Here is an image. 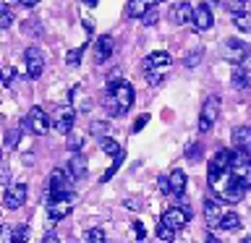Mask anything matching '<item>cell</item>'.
Listing matches in <instances>:
<instances>
[{
    "label": "cell",
    "instance_id": "cell-1",
    "mask_svg": "<svg viewBox=\"0 0 251 243\" xmlns=\"http://www.w3.org/2000/svg\"><path fill=\"white\" fill-rule=\"evenodd\" d=\"M251 186V157L235 149L227 168H209V188L223 201H241Z\"/></svg>",
    "mask_w": 251,
    "mask_h": 243
},
{
    "label": "cell",
    "instance_id": "cell-2",
    "mask_svg": "<svg viewBox=\"0 0 251 243\" xmlns=\"http://www.w3.org/2000/svg\"><path fill=\"white\" fill-rule=\"evenodd\" d=\"M102 105L110 115H121L126 113L131 105H133V86L128 81H118V84H110L107 86V94L102 99Z\"/></svg>",
    "mask_w": 251,
    "mask_h": 243
},
{
    "label": "cell",
    "instance_id": "cell-3",
    "mask_svg": "<svg viewBox=\"0 0 251 243\" xmlns=\"http://www.w3.org/2000/svg\"><path fill=\"white\" fill-rule=\"evenodd\" d=\"M71 172H63L60 168H55L47 178V201L55 199H74V186H71Z\"/></svg>",
    "mask_w": 251,
    "mask_h": 243
},
{
    "label": "cell",
    "instance_id": "cell-4",
    "mask_svg": "<svg viewBox=\"0 0 251 243\" xmlns=\"http://www.w3.org/2000/svg\"><path fill=\"white\" fill-rule=\"evenodd\" d=\"M249 55H251V47L243 42V39L230 37V39H225V42H223V58L227 63H233V66L241 68V63H246Z\"/></svg>",
    "mask_w": 251,
    "mask_h": 243
},
{
    "label": "cell",
    "instance_id": "cell-5",
    "mask_svg": "<svg viewBox=\"0 0 251 243\" xmlns=\"http://www.w3.org/2000/svg\"><path fill=\"white\" fill-rule=\"evenodd\" d=\"M24 128L29 133H34V136H45L47 131H50V118L42 107H31L26 118H24Z\"/></svg>",
    "mask_w": 251,
    "mask_h": 243
},
{
    "label": "cell",
    "instance_id": "cell-6",
    "mask_svg": "<svg viewBox=\"0 0 251 243\" xmlns=\"http://www.w3.org/2000/svg\"><path fill=\"white\" fill-rule=\"evenodd\" d=\"M220 118V97H207V102L201 105V115H199V133H207Z\"/></svg>",
    "mask_w": 251,
    "mask_h": 243
},
{
    "label": "cell",
    "instance_id": "cell-7",
    "mask_svg": "<svg viewBox=\"0 0 251 243\" xmlns=\"http://www.w3.org/2000/svg\"><path fill=\"white\" fill-rule=\"evenodd\" d=\"M188 219H191V207H170L162 212V225L173 227V230H180V227L188 225Z\"/></svg>",
    "mask_w": 251,
    "mask_h": 243
},
{
    "label": "cell",
    "instance_id": "cell-8",
    "mask_svg": "<svg viewBox=\"0 0 251 243\" xmlns=\"http://www.w3.org/2000/svg\"><path fill=\"white\" fill-rule=\"evenodd\" d=\"M26 196H29V188L26 183H11L5 188V194H3V204H5V209H19L24 201H26Z\"/></svg>",
    "mask_w": 251,
    "mask_h": 243
},
{
    "label": "cell",
    "instance_id": "cell-9",
    "mask_svg": "<svg viewBox=\"0 0 251 243\" xmlns=\"http://www.w3.org/2000/svg\"><path fill=\"white\" fill-rule=\"evenodd\" d=\"M24 58H26V71L31 78H39L45 71V52L39 50V47H29L26 52H24Z\"/></svg>",
    "mask_w": 251,
    "mask_h": 243
},
{
    "label": "cell",
    "instance_id": "cell-10",
    "mask_svg": "<svg viewBox=\"0 0 251 243\" xmlns=\"http://www.w3.org/2000/svg\"><path fill=\"white\" fill-rule=\"evenodd\" d=\"M194 13H196V8H191V3H188V0H180V3L173 5L170 21H173V24H188V21L194 24Z\"/></svg>",
    "mask_w": 251,
    "mask_h": 243
},
{
    "label": "cell",
    "instance_id": "cell-11",
    "mask_svg": "<svg viewBox=\"0 0 251 243\" xmlns=\"http://www.w3.org/2000/svg\"><path fill=\"white\" fill-rule=\"evenodd\" d=\"M233 146L238 149V152L251 157V125H238V128H233Z\"/></svg>",
    "mask_w": 251,
    "mask_h": 243
},
{
    "label": "cell",
    "instance_id": "cell-12",
    "mask_svg": "<svg viewBox=\"0 0 251 243\" xmlns=\"http://www.w3.org/2000/svg\"><path fill=\"white\" fill-rule=\"evenodd\" d=\"M71 215V199H55V201H47V217L50 222H60L63 217Z\"/></svg>",
    "mask_w": 251,
    "mask_h": 243
},
{
    "label": "cell",
    "instance_id": "cell-13",
    "mask_svg": "<svg viewBox=\"0 0 251 243\" xmlns=\"http://www.w3.org/2000/svg\"><path fill=\"white\" fill-rule=\"evenodd\" d=\"M170 52H165V50H157L152 55H147L144 63H141V68H144V73L147 71H157V68H165V66H170Z\"/></svg>",
    "mask_w": 251,
    "mask_h": 243
},
{
    "label": "cell",
    "instance_id": "cell-14",
    "mask_svg": "<svg viewBox=\"0 0 251 243\" xmlns=\"http://www.w3.org/2000/svg\"><path fill=\"white\" fill-rule=\"evenodd\" d=\"M113 50H115V39L110 37V34L100 37L97 45H94V60H97V63H105L110 55H113Z\"/></svg>",
    "mask_w": 251,
    "mask_h": 243
},
{
    "label": "cell",
    "instance_id": "cell-15",
    "mask_svg": "<svg viewBox=\"0 0 251 243\" xmlns=\"http://www.w3.org/2000/svg\"><path fill=\"white\" fill-rule=\"evenodd\" d=\"M204 217H207V227H220L225 212L220 209V204L215 199H207V204H204Z\"/></svg>",
    "mask_w": 251,
    "mask_h": 243
},
{
    "label": "cell",
    "instance_id": "cell-16",
    "mask_svg": "<svg viewBox=\"0 0 251 243\" xmlns=\"http://www.w3.org/2000/svg\"><path fill=\"white\" fill-rule=\"evenodd\" d=\"M212 24H215V16H212V8L209 5H199L194 13V26L199 31H207L212 29Z\"/></svg>",
    "mask_w": 251,
    "mask_h": 243
},
{
    "label": "cell",
    "instance_id": "cell-17",
    "mask_svg": "<svg viewBox=\"0 0 251 243\" xmlns=\"http://www.w3.org/2000/svg\"><path fill=\"white\" fill-rule=\"evenodd\" d=\"M74 118H76V113H74V107H63L60 113H58V118H55V128H58V133H71V128H74Z\"/></svg>",
    "mask_w": 251,
    "mask_h": 243
},
{
    "label": "cell",
    "instance_id": "cell-18",
    "mask_svg": "<svg viewBox=\"0 0 251 243\" xmlns=\"http://www.w3.org/2000/svg\"><path fill=\"white\" fill-rule=\"evenodd\" d=\"M68 172H71V178L74 180H81L86 175V157L84 154H74L68 160Z\"/></svg>",
    "mask_w": 251,
    "mask_h": 243
},
{
    "label": "cell",
    "instance_id": "cell-19",
    "mask_svg": "<svg viewBox=\"0 0 251 243\" xmlns=\"http://www.w3.org/2000/svg\"><path fill=\"white\" fill-rule=\"evenodd\" d=\"M168 178H170L173 196H183V194H186V172H183V170H173Z\"/></svg>",
    "mask_w": 251,
    "mask_h": 243
},
{
    "label": "cell",
    "instance_id": "cell-20",
    "mask_svg": "<svg viewBox=\"0 0 251 243\" xmlns=\"http://www.w3.org/2000/svg\"><path fill=\"white\" fill-rule=\"evenodd\" d=\"M220 230H225V233H235V230H241V217L235 215V212H225L223 222H220Z\"/></svg>",
    "mask_w": 251,
    "mask_h": 243
},
{
    "label": "cell",
    "instance_id": "cell-21",
    "mask_svg": "<svg viewBox=\"0 0 251 243\" xmlns=\"http://www.w3.org/2000/svg\"><path fill=\"white\" fill-rule=\"evenodd\" d=\"M100 149H102V152H105V154H110V157H121V154H123L121 144H118L115 139H110V136L100 139Z\"/></svg>",
    "mask_w": 251,
    "mask_h": 243
},
{
    "label": "cell",
    "instance_id": "cell-22",
    "mask_svg": "<svg viewBox=\"0 0 251 243\" xmlns=\"http://www.w3.org/2000/svg\"><path fill=\"white\" fill-rule=\"evenodd\" d=\"M126 13L131 16V19H144L149 13V8L141 3V0H128V5H126Z\"/></svg>",
    "mask_w": 251,
    "mask_h": 243
},
{
    "label": "cell",
    "instance_id": "cell-23",
    "mask_svg": "<svg viewBox=\"0 0 251 243\" xmlns=\"http://www.w3.org/2000/svg\"><path fill=\"white\" fill-rule=\"evenodd\" d=\"M233 86H235V89H241V92L251 86V78H249V73L243 68H235L233 71Z\"/></svg>",
    "mask_w": 251,
    "mask_h": 243
},
{
    "label": "cell",
    "instance_id": "cell-24",
    "mask_svg": "<svg viewBox=\"0 0 251 243\" xmlns=\"http://www.w3.org/2000/svg\"><path fill=\"white\" fill-rule=\"evenodd\" d=\"M89 131H92V136L105 139V136H107V131H110V123H107V121H94V123L89 125Z\"/></svg>",
    "mask_w": 251,
    "mask_h": 243
},
{
    "label": "cell",
    "instance_id": "cell-25",
    "mask_svg": "<svg viewBox=\"0 0 251 243\" xmlns=\"http://www.w3.org/2000/svg\"><path fill=\"white\" fill-rule=\"evenodd\" d=\"M84 238H86V243H105V230L102 227H89Z\"/></svg>",
    "mask_w": 251,
    "mask_h": 243
},
{
    "label": "cell",
    "instance_id": "cell-26",
    "mask_svg": "<svg viewBox=\"0 0 251 243\" xmlns=\"http://www.w3.org/2000/svg\"><path fill=\"white\" fill-rule=\"evenodd\" d=\"M233 24H235V26H238L241 31H251V16H249V13L233 16Z\"/></svg>",
    "mask_w": 251,
    "mask_h": 243
},
{
    "label": "cell",
    "instance_id": "cell-27",
    "mask_svg": "<svg viewBox=\"0 0 251 243\" xmlns=\"http://www.w3.org/2000/svg\"><path fill=\"white\" fill-rule=\"evenodd\" d=\"M186 157H188V162H196L201 157V144L199 141H191V144L186 146Z\"/></svg>",
    "mask_w": 251,
    "mask_h": 243
},
{
    "label": "cell",
    "instance_id": "cell-28",
    "mask_svg": "<svg viewBox=\"0 0 251 243\" xmlns=\"http://www.w3.org/2000/svg\"><path fill=\"white\" fill-rule=\"evenodd\" d=\"M201 50H191V52H188L186 55V58H183V66L186 68H194V66H199V63H201Z\"/></svg>",
    "mask_w": 251,
    "mask_h": 243
},
{
    "label": "cell",
    "instance_id": "cell-29",
    "mask_svg": "<svg viewBox=\"0 0 251 243\" xmlns=\"http://www.w3.org/2000/svg\"><path fill=\"white\" fill-rule=\"evenodd\" d=\"M13 238H16V243H26L29 241V225H16L13 227Z\"/></svg>",
    "mask_w": 251,
    "mask_h": 243
},
{
    "label": "cell",
    "instance_id": "cell-30",
    "mask_svg": "<svg viewBox=\"0 0 251 243\" xmlns=\"http://www.w3.org/2000/svg\"><path fill=\"white\" fill-rule=\"evenodd\" d=\"M173 235H176V230L160 222V227H157V238H160V241H168V243H170V241H173Z\"/></svg>",
    "mask_w": 251,
    "mask_h": 243
},
{
    "label": "cell",
    "instance_id": "cell-31",
    "mask_svg": "<svg viewBox=\"0 0 251 243\" xmlns=\"http://www.w3.org/2000/svg\"><path fill=\"white\" fill-rule=\"evenodd\" d=\"M0 243H16V238H13V225H3V227H0Z\"/></svg>",
    "mask_w": 251,
    "mask_h": 243
},
{
    "label": "cell",
    "instance_id": "cell-32",
    "mask_svg": "<svg viewBox=\"0 0 251 243\" xmlns=\"http://www.w3.org/2000/svg\"><path fill=\"white\" fill-rule=\"evenodd\" d=\"M11 21H13V13H11V8L3 5V11H0V29H8L11 26Z\"/></svg>",
    "mask_w": 251,
    "mask_h": 243
},
{
    "label": "cell",
    "instance_id": "cell-33",
    "mask_svg": "<svg viewBox=\"0 0 251 243\" xmlns=\"http://www.w3.org/2000/svg\"><path fill=\"white\" fill-rule=\"evenodd\" d=\"M19 133H21L19 128H11L5 133V149H13L16 144H19Z\"/></svg>",
    "mask_w": 251,
    "mask_h": 243
},
{
    "label": "cell",
    "instance_id": "cell-34",
    "mask_svg": "<svg viewBox=\"0 0 251 243\" xmlns=\"http://www.w3.org/2000/svg\"><path fill=\"white\" fill-rule=\"evenodd\" d=\"M121 162H123V154H121V157H115V162L110 165V170L105 172V175H102V183H107V180L115 175V172H118V168H121Z\"/></svg>",
    "mask_w": 251,
    "mask_h": 243
},
{
    "label": "cell",
    "instance_id": "cell-35",
    "mask_svg": "<svg viewBox=\"0 0 251 243\" xmlns=\"http://www.w3.org/2000/svg\"><path fill=\"white\" fill-rule=\"evenodd\" d=\"M81 55H84V47H76V50H71L68 52V66H78V63H81Z\"/></svg>",
    "mask_w": 251,
    "mask_h": 243
},
{
    "label": "cell",
    "instance_id": "cell-36",
    "mask_svg": "<svg viewBox=\"0 0 251 243\" xmlns=\"http://www.w3.org/2000/svg\"><path fill=\"white\" fill-rule=\"evenodd\" d=\"M68 149L71 152H78V146H81V136H76V133H68Z\"/></svg>",
    "mask_w": 251,
    "mask_h": 243
},
{
    "label": "cell",
    "instance_id": "cell-37",
    "mask_svg": "<svg viewBox=\"0 0 251 243\" xmlns=\"http://www.w3.org/2000/svg\"><path fill=\"white\" fill-rule=\"evenodd\" d=\"M13 78H16V68L5 66V68H3V84H5V86H11V84H13Z\"/></svg>",
    "mask_w": 251,
    "mask_h": 243
},
{
    "label": "cell",
    "instance_id": "cell-38",
    "mask_svg": "<svg viewBox=\"0 0 251 243\" xmlns=\"http://www.w3.org/2000/svg\"><path fill=\"white\" fill-rule=\"evenodd\" d=\"M126 207H128L131 212H139L141 207H144V204H141L139 196H128V199H126Z\"/></svg>",
    "mask_w": 251,
    "mask_h": 243
},
{
    "label": "cell",
    "instance_id": "cell-39",
    "mask_svg": "<svg viewBox=\"0 0 251 243\" xmlns=\"http://www.w3.org/2000/svg\"><path fill=\"white\" fill-rule=\"evenodd\" d=\"M157 183H160V191H162V194H173V188H170V178H168V175H160V180H157Z\"/></svg>",
    "mask_w": 251,
    "mask_h": 243
},
{
    "label": "cell",
    "instance_id": "cell-40",
    "mask_svg": "<svg viewBox=\"0 0 251 243\" xmlns=\"http://www.w3.org/2000/svg\"><path fill=\"white\" fill-rule=\"evenodd\" d=\"M144 76H147L149 84H160V81H162V73H160V71H147Z\"/></svg>",
    "mask_w": 251,
    "mask_h": 243
},
{
    "label": "cell",
    "instance_id": "cell-41",
    "mask_svg": "<svg viewBox=\"0 0 251 243\" xmlns=\"http://www.w3.org/2000/svg\"><path fill=\"white\" fill-rule=\"evenodd\" d=\"M133 233H136V238H139V241H144V238H147V230H144V225H141L139 219L133 222Z\"/></svg>",
    "mask_w": 251,
    "mask_h": 243
},
{
    "label": "cell",
    "instance_id": "cell-42",
    "mask_svg": "<svg viewBox=\"0 0 251 243\" xmlns=\"http://www.w3.org/2000/svg\"><path fill=\"white\" fill-rule=\"evenodd\" d=\"M147 121H149V115H139V118H136V123H133V131L139 133V131H141V128H144V125H147Z\"/></svg>",
    "mask_w": 251,
    "mask_h": 243
},
{
    "label": "cell",
    "instance_id": "cell-43",
    "mask_svg": "<svg viewBox=\"0 0 251 243\" xmlns=\"http://www.w3.org/2000/svg\"><path fill=\"white\" fill-rule=\"evenodd\" d=\"M141 21H144V24H149V26H152V24H157V11H149V13H147Z\"/></svg>",
    "mask_w": 251,
    "mask_h": 243
},
{
    "label": "cell",
    "instance_id": "cell-44",
    "mask_svg": "<svg viewBox=\"0 0 251 243\" xmlns=\"http://www.w3.org/2000/svg\"><path fill=\"white\" fill-rule=\"evenodd\" d=\"M39 243H60V241H58V235H55V233H50V235H45Z\"/></svg>",
    "mask_w": 251,
    "mask_h": 243
},
{
    "label": "cell",
    "instance_id": "cell-45",
    "mask_svg": "<svg viewBox=\"0 0 251 243\" xmlns=\"http://www.w3.org/2000/svg\"><path fill=\"white\" fill-rule=\"evenodd\" d=\"M141 3H144V5L149 8V11H152V8H154V5H160L162 0H141Z\"/></svg>",
    "mask_w": 251,
    "mask_h": 243
},
{
    "label": "cell",
    "instance_id": "cell-46",
    "mask_svg": "<svg viewBox=\"0 0 251 243\" xmlns=\"http://www.w3.org/2000/svg\"><path fill=\"white\" fill-rule=\"evenodd\" d=\"M19 3H21V5H26V8H31V5H37L39 0H19Z\"/></svg>",
    "mask_w": 251,
    "mask_h": 243
},
{
    "label": "cell",
    "instance_id": "cell-47",
    "mask_svg": "<svg viewBox=\"0 0 251 243\" xmlns=\"http://www.w3.org/2000/svg\"><path fill=\"white\" fill-rule=\"evenodd\" d=\"M204 243H223V241L215 238V235H207V241H204Z\"/></svg>",
    "mask_w": 251,
    "mask_h": 243
},
{
    "label": "cell",
    "instance_id": "cell-48",
    "mask_svg": "<svg viewBox=\"0 0 251 243\" xmlns=\"http://www.w3.org/2000/svg\"><path fill=\"white\" fill-rule=\"evenodd\" d=\"M215 3H217V0H204V5H209V8L215 5Z\"/></svg>",
    "mask_w": 251,
    "mask_h": 243
},
{
    "label": "cell",
    "instance_id": "cell-49",
    "mask_svg": "<svg viewBox=\"0 0 251 243\" xmlns=\"http://www.w3.org/2000/svg\"><path fill=\"white\" fill-rule=\"evenodd\" d=\"M84 3H86V5H97V0H84Z\"/></svg>",
    "mask_w": 251,
    "mask_h": 243
},
{
    "label": "cell",
    "instance_id": "cell-50",
    "mask_svg": "<svg viewBox=\"0 0 251 243\" xmlns=\"http://www.w3.org/2000/svg\"><path fill=\"white\" fill-rule=\"evenodd\" d=\"M241 243H251V235H246V238H243Z\"/></svg>",
    "mask_w": 251,
    "mask_h": 243
},
{
    "label": "cell",
    "instance_id": "cell-51",
    "mask_svg": "<svg viewBox=\"0 0 251 243\" xmlns=\"http://www.w3.org/2000/svg\"><path fill=\"white\" fill-rule=\"evenodd\" d=\"M230 3H246V0H230Z\"/></svg>",
    "mask_w": 251,
    "mask_h": 243
}]
</instances>
